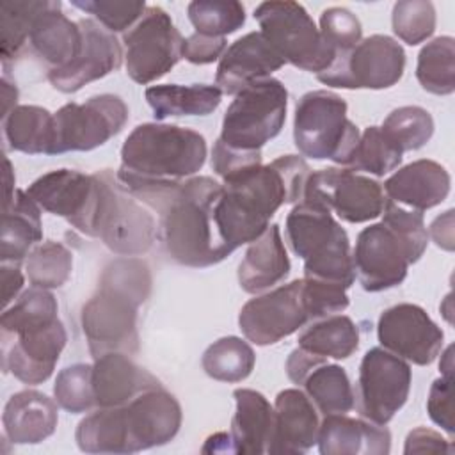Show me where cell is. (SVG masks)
Instances as JSON below:
<instances>
[{
    "label": "cell",
    "instance_id": "cell-1",
    "mask_svg": "<svg viewBox=\"0 0 455 455\" xmlns=\"http://www.w3.org/2000/svg\"><path fill=\"white\" fill-rule=\"evenodd\" d=\"M309 174L302 156L283 155L224 183L213 217L228 251L259 238L283 204L299 203Z\"/></svg>",
    "mask_w": 455,
    "mask_h": 455
},
{
    "label": "cell",
    "instance_id": "cell-2",
    "mask_svg": "<svg viewBox=\"0 0 455 455\" xmlns=\"http://www.w3.org/2000/svg\"><path fill=\"white\" fill-rule=\"evenodd\" d=\"M149 267L132 256L110 261L100 277L98 291L82 307V331L96 359L108 352H139V306L151 293Z\"/></svg>",
    "mask_w": 455,
    "mask_h": 455
},
{
    "label": "cell",
    "instance_id": "cell-3",
    "mask_svg": "<svg viewBox=\"0 0 455 455\" xmlns=\"http://www.w3.org/2000/svg\"><path fill=\"white\" fill-rule=\"evenodd\" d=\"M222 185L210 176L185 180L160 212L164 247L176 263L204 268L224 261L231 252L224 245L213 210Z\"/></svg>",
    "mask_w": 455,
    "mask_h": 455
},
{
    "label": "cell",
    "instance_id": "cell-4",
    "mask_svg": "<svg viewBox=\"0 0 455 455\" xmlns=\"http://www.w3.org/2000/svg\"><path fill=\"white\" fill-rule=\"evenodd\" d=\"M206 140L190 128L144 123L132 130L121 148L117 180L180 183L201 171Z\"/></svg>",
    "mask_w": 455,
    "mask_h": 455
},
{
    "label": "cell",
    "instance_id": "cell-5",
    "mask_svg": "<svg viewBox=\"0 0 455 455\" xmlns=\"http://www.w3.org/2000/svg\"><path fill=\"white\" fill-rule=\"evenodd\" d=\"M284 233L293 254L304 259V277L352 286L350 240L327 208L300 201L288 213Z\"/></svg>",
    "mask_w": 455,
    "mask_h": 455
},
{
    "label": "cell",
    "instance_id": "cell-6",
    "mask_svg": "<svg viewBox=\"0 0 455 455\" xmlns=\"http://www.w3.org/2000/svg\"><path fill=\"white\" fill-rule=\"evenodd\" d=\"M94 178L96 199L87 236L100 238L119 256L148 252L158 235L153 215L119 185L108 169L94 172Z\"/></svg>",
    "mask_w": 455,
    "mask_h": 455
},
{
    "label": "cell",
    "instance_id": "cell-7",
    "mask_svg": "<svg viewBox=\"0 0 455 455\" xmlns=\"http://www.w3.org/2000/svg\"><path fill=\"white\" fill-rule=\"evenodd\" d=\"M357 126L347 117V101L325 89L306 92L295 105L293 140L302 156L332 160L345 167L359 140Z\"/></svg>",
    "mask_w": 455,
    "mask_h": 455
},
{
    "label": "cell",
    "instance_id": "cell-8",
    "mask_svg": "<svg viewBox=\"0 0 455 455\" xmlns=\"http://www.w3.org/2000/svg\"><path fill=\"white\" fill-rule=\"evenodd\" d=\"M254 18L259 32L284 62L315 75L323 73L334 62V52L322 39L304 5L291 0L261 2L254 9Z\"/></svg>",
    "mask_w": 455,
    "mask_h": 455
},
{
    "label": "cell",
    "instance_id": "cell-9",
    "mask_svg": "<svg viewBox=\"0 0 455 455\" xmlns=\"http://www.w3.org/2000/svg\"><path fill=\"white\" fill-rule=\"evenodd\" d=\"M288 91L277 78H265L235 94L228 107L220 140L240 151H261L277 137L286 121Z\"/></svg>",
    "mask_w": 455,
    "mask_h": 455
},
{
    "label": "cell",
    "instance_id": "cell-10",
    "mask_svg": "<svg viewBox=\"0 0 455 455\" xmlns=\"http://www.w3.org/2000/svg\"><path fill=\"white\" fill-rule=\"evenodd\" d=\"M128 116L126 103L116 94L91 96L85 103H66L53 114L50 155L96 149L124 128Z\"/></svg>",
    "mask_w": 455,
    "mask_h": 455
},
{
    "label": "cell",
    "instance_id": "cell-11",
    "mask_svg": "<svg viewBox=\"0 0 455 455\" xmlns=\"http://www.w3.org/2000/svg\"><path fill=\"white\" fill-rule=\"evenodd\" d=\"M183 41L167 11L148 5L142 18L123 36L128 76L142 85L156 82L183 59Z\"/></svg>",
    "mask_w": 455,
    "mask_h": 455
},
{
    "label": "cell",
    "instance_id": "cell-12",
    "mask_svg": "<svg viewBox=\"0 0 455 455\" xmlns=\"http://www.w3.org/2000/svg\"><path fill=\"white\" fill-rule=\"evenodd\" d=\"M411 366L386 348H370L359 364L354 403L363 419L387 425L405 405L411 391Z\"/></svg>",
    "mask_w": 455,
    "mask_h": 455
},
{
    "label": "cell",
    "instance_id": "cell-13",
    "mask_svg": "<svg viewBox=\"0 0 455 455\" xmlns=\"http://www.w3.org/2000/svg\"><path fill=\"white\" fill-rule=\"evenodd\" d=\"M405 52L398 41L384 34L361 39L347 55L336 59L316 78L339 89H387L403 75Z\"/></svg>",
    "mask_w": 455,
    "mask_h": 455
},
{
    "label": "cell",
    "instance_id": "cell-14",
    "mask_svg": "<svg viewBox=\"0 0 455 455\" xmlns=\"http://www.w3.org/2000/svg\"><path fill=\"white\" fill-rule=\"evenodd\" d=\"M386 199L380 183L347 167H327L311 172L302 194V201L320 204L352 224L382 215Z\"/></svg>",
    "mask_w": 455,
    "mask_h": 455
},
{
    "label": "cell",
    "instance_id": "cell-15",
    "mask_svg": "<svg viewBox=\"0 0 455 455\" xmlns=\"http://www.w3.org/2000/svg\"><path fill=\"white\" fill-rule=\"evenodd\" d=\"M309 322L302 279L247 300L238 315L242 334L259 347L274 345Z\"/></svg>",
    "mask_w": 455,
    "mask_h": 455
},
{
    "label": "cell",
    "instance_id": "cell-16",
    "mask_svg": "<svg viewBox=\"0 0 455 455\" xmlns=\"http://www.w3.org/2000/svg\"><path fill=\"white\" fill-rule=\"evenodd\" d=\"M68 341L60 318H52L2 332L4 370L23 384H43L55 370Z\"/></svg>",
    "mask_w": 455,
    "mask_h": 455
},
{
    "label": "cell",
    "instance_id": "cell-17",
    "mask_svg": "<svg viewBox=\"0 0 455 455\" xmlns=\"http://www.w3.org/2000/svg\"><path fill=\"white\" fill-rule=\"evenodd\" d=\"M377 338L380 345L418 366L432 364L444 343V332L416 304L403 302L387 307L379 316Z\"/></svg>",
    "mask_w": 455,
    "mask_h": 455
},
{
    "label": "cell",
    "instance_id": "cell-18",
    "mask_svg": "<svg viewBox=\"0 0 455 455\" xmlns=\"http://www.w3.org/2000/svg\"><path fill=\"white\" fill-rule=\"evenodd\" d=\"M352 263L361 286L375 293L402 284L412 259L403 242L384 222H377L357 235Z\"/></svg>",
    "mask_w": 455,
    "mask_h": 455
},
{
    "label": "cell",
    "instance_id": "cell-19",
    "mask_svg": "<svg viewBox=\"0 0 455 455\" xmlns=\"http://www.w3.org/2000/svg\"><path fill=\"white\" fill-rule=\"evenodd\" d=\"M78 25L82 30L80 53L68 66L48 71V82L53 89L66 94L117 71L124 59L123 48L112 32L89 18L78 20Z\"/></svg>",
    "mask_w": 455,
    "mask_h": 455
},
{
    "label": "cell",
    "instance_id": "cell-20",
    "mask_svg": "<svg viewBox=\"0 0 455 455\" xmlns=\"http://www.w3.org/2000/svg\"><path fill=\"white\" fill-rule=\"evenodd\" d=\"M128 453L167 444L181 427V407L162 386L148 389L123 405Z\"/></svg>",
    "mask_w": 455,
    "mask_h": 455
},
{
    "label": "cell",
    "instance_id": "cell-21",
    "mask_svg": "<svg viewBox=\"0 0 455 455\" xmlns=\"http://www.w3.org/2000/svg\"><path fill=\"white\" fill-rule=\"evenodd\" d=\"M27 194L39 204V208L64 217L75 229L87 233L92 204L96 199L94 174H84L73 169H55L27 188Z\"/></svg>",
    "mask_w": 455,
    "mask_h": 455
},
{
    "label": "cell",
    "instance_id": "cell-22",
    "mask_svg": "<svg viewBox=\"0 0 455 455\" xmlns=\"http://www.w3.org/2000/svg\"><path fill=\"white\" fill-rule=\"evenodd\" d=\"M284 64L261 32H249L231 43L219 59L215 84L226 94H238L251 84L270 78Z\"/></svg>",
    "mask_w": 455,
    "mask_h": 455
},
{
    "label": "cell",
    "instance_id": "cell-23",
    "mask_svg": "<svg viewBox=\"0 0 455 455\" xmlns=\"http://www.w3.org/2000/svg\"><path fill=\"white\" fill-rule=\"evenodd\" d=\"M318 412L300 389H283L274 403L272 437L267 453H306L318 439Z\"/></svg>",
    "mask_w": 455,
    "mask_h": 455
},
{
    "label": "cell",
    "instance_id": "cell-24",
    "mask_svg": "<svg viewBox=\"0 0 455 455\" xmlns=\"http://www.w3.org/2000/svg\"><path fill=\"white\" fill-rule=\"evenodd\" d=\"M156 377L137 366L128 354L108 352L92 363V393L96 407H121L140 393L160 387Z\"/></svg>",
    "mask_w": 455,
    "mask_h": 455
},
{
    "label": "cell",
    "instance_id": "cell-25",
    "mask_svg": "<svg viewBox=\"0 0 455 455\" xmlns=\"http://www.w3.org/2000/svg\"><path fill=\"white\" fill-rule=\"evenodd\" d=\"M450 185L451 178L441 164L421 158L393 172L384 183V192L396 204L425 212L448 197Z\"/></svg>",
    "mask_w": 455,
    "mask_h": 455
},
{
    "label": "cell",
    "instance_id": "cell-26",
    "mask_svg": "<svg viewBox=\"0 0 455 455\" xmlns=\"http://www.w3.org/2000/svg\"><path fill=\"white\" fill-rule=\"evenodd\" d=\"M316 444L322 455H386L391 450V434L386 425L327 414L320 423Z\"/></svg>",
    "mask_w": 455,
    "mask_h": 455
},
{
    "label": "cell",
    "instance_id": "cell-27",
    "mask_svg": "<svg viewBox=\"0 0 455 455\" xmlns=\"http://www.w3.org/2000/svg\"><path fill=\"white\" fill-rule=\"evenodd\" d=\"M59 421L57 403L41 391L14 393L2 414L4 435L14 444H37L50 437Z\"/></svg>",
    "mask_w": 455,
    "mask_h": 455
},
{
    "label": "cell",
    "instance_id": "cell-28",
    "mask_svg": "<svg viewBox=\"0 0 455 455\" xmlns=\"http://www.w3.org/2000/svg\"><path fill=\"white\" fill-rule=\"evenodd\" d=\"M291 263L281 238L277 224H270L265 233L251 242L238 265V284L247 293H259L288 277Z\"/></svg>",
    "mask_w": 455,
    "mask_h": 455
},
{
    "label": "cell",
    "instance_id": "cell-29",
    "mask_svg": "<svg viewBox=\"0 0 455 455\" xmlns=\"http://www.w3.org/2000/svg\"><path fill=\"white\" fill-rule=\"evenodd\" d=\"M233 398L236 402V411L231 419L229 435L235 453H267L272 437L274 407L259 391L247 387L235 389Z\"/></svg>",
    "mask_w": 455,
    "mask_h": 455
},
{
    "label": "cell",
    "instance_id": "cell-30",
    "mask_svg": "<svg viewBox=\"0 0 455 455\" xmlns=\"http://www.w3.org/2000/svg\"><path fill=\"white\" fill-rule=\"evenodd\" d=\"M62 4L44 11L34 23L28 44L32 50L52 66V69L64 68L76 59L82 48V30L78 21H71L60 12Z\"/></svg>",
    "mask_w": 455,
    "mask_h": 455
},
{
    "label": "cell",
    "instance_id": "cell-31",
    "mask_svg": "<svg viewBox=\"0 0 455 455\" xmlns=\"http://www.w3.org/2000/svg\"><path fill=\"white\" fill-rule=\"evenodd\" d=\"M41 240L43 222L39 204L27 194V190H16L12 203L4 208L2 217V263H20Z\"/></svg>",
    "mask_w": 455,
    "mask_h": 455
},
{
    "label": "cell",
    "instance_id": "cell-32",
    "mask_svg": "<svg viewBox=\"0 0 455 455\" xmlns=\"http://www.w3.org/2000/svg\"><path fill=\"white\" fill-rule=\"evenodd\" d=\"M156 119L180 116H208L222 100V91L208 84L149 85L144 92Z\"/></svg>",
    "mask_w": 455,
    "mask_h": 455
},
{
    "label": "cell",
    "instance_id": "cell-33",
    "mask_svg": "<svg viewBox=\"0 0 455 455\" xmlns=\"http://www.w3.org/2000/svg\"><path fill=\"white\" fill-rule=\"evenodd\" d=\"M5 148L27 155H50L53 114L37 105H18L2 119Z\"/></svg>",
    "mask_w": 455,
    "mask_h": 455
},
{
    "label": "cell",
    "instance_id": "cell-34",
    "mask_svg": "<svg viewBox=\"0 0 455 455\" xmlns=\"http://www.w3.org/2000/svg\"><path fill=\"white\" fill-rule=\"evenodd\" d=\"M299 347L316 357L347 359L359 347V329L345 315H331L315 322L299 334Z\"/></svg>",
    "mask_w": 455,
    "mask_h": 455
},
{
    "label": "cell",
    "instance_id": "cell-35",
    "mask_svg": "<svg viewBox=\"0 0 455 455\" xmlns=\"http://www.w3.org/2000/svg\"><path fill=\"white\" fill-rule=\"evenodd\" d=\"M75 439L85 453H128L123 405L98 407L78 423Z\"/></svg>",
    "mask_w": 455,
    "mask_h": 455
},
{
    "label": "cell",
    "instance_id": "cell-36",
    "mask_svg": "<svg viewBox=\"0 0 455 455\" xmlns=\"http://www.w3.org/2000/svg\"><path fill=\"white\" fill-rule=\"evenodd\" d=\"M302 386L313 405L323 414H347L354 407V389L345 368L320 363L304 377Z\"/></svg>",
    "mask_w": 455,
    "mask_h": 455
},
{
    "label": "cell",
    "instance_id": "cell-37",
    "mask_svg": "<svg viewBox=\"0 0 455 455\" xmlns=\"http://www.w3.org/2000/svg\"><path fill=\"white\" fill-rule=\"evenodd\" d=\"M203 370L219 382H242L256 364L252 347L238 336H224L213 341L203 354Z\"/></svg>",
    "mask_w": 455,
    "mask_h": 455
},
{
    "label": "cell",
    "instance_id": "cell-38",
    "mask_svg": "<svg viewBox=\"0 0 455 455\" xmlns=\"http://www.w3.org/2000/svg\"><path fill=\"white\" fill-rule=\"evenodd\" d=\"M55 0H4L0 2V52L2 60L16 57L28 43L36 20Z\"/></svg>",
    "mask_w": 455,
    "mask_h": 455
},
{
    "label": "cell",
    "instance_id": "cell-39",
    "mask_svg": "<svg viewBox=\"0 0 455 455\" xmlns=\"http://www.w3.org/2000/svg\"><path fill=\"white\" fill-rule=\"evenodd\" d=\"M416 78L427 92L437 96L455 91V39L451 36L435 37L421 48Z\"/></svg>",
    "mask_w": 455,
    "mask_h": 455
},
{
    "label": "cell",
    "instance_id": "cell-40",
    "mask_svg": "<svg viewBox=\"0 0 455 455\" xmlns=\"http://www.w3.org/2000/svg\"><path fill=\"white\" fill-rule=\"evenodd\" d=\"M403 153L384 135L380 126H368L348 156L345 167L357 172L384 176L402 164Z\"/></svg>",
    "mask_w": 455,
    "mask_h": 455
},
{
    "label": "cell",
    "instance_id": "cell-41",
    "mask_svg": "<svg viewBox=\"0 0 455 455\" xmlns=\"http://www.w3.org/2000/svg\"><path fill=\"white\" fill-rule=\"evenodd\" d=\"M384 135L402 151L423 148L434 135V119L430 112L418 105L395 108L382 123Z\"/></svg>",
    "mask_w": 455,
    "mask_h": 455
},
{
    "label": "cell",
    "instance_id": "cell-42",
    "mask_svg": "<svg viewBox=\"0 0 455 455\" xmlns=\"http://www.w3.org/2000/svg\"><path fill=\"white\" fill-rule=\"evenodd\" d=\"M187 12L196 32L210 37H226L245 23V7L236 0H194Z\"/></svg>",
    "mask_w": 455,
    "mask_h": 455
},
{
    "label": "cell",
    "instance_id": "cell-43",
    "mask_svg": "<svg viewBox=\"0 0 455 455\" xmlns=\"http://www.w3.org/2000/svg\"><path fill=\"white\" fill-rule=\"evenodd\" d=\"M25 268L32 286L44 290L60 288L71 275L73 254L62 243L48 240L32 249Z\"/></svg>",
    "mask_w": 455,
    "mask_h": 455
},
{
    "label": "cell",
    "instance_id": "cell-44",
    "mask_svg": "<svg viewBox=\"0 0 455 455\" xmlns=\"http://www.w3.org/2000/svg\"><path fill=\"white\" fill-rule=\"evenodd\" d=\"M55 402L71 414L87 412L96 407L92 393V364L76 363L62 368L53 384Z\"/></svg>",
    "mask_w": 455,
    "mask_h": 455
},
{
    "label": "cell",
    "instance_id": "cell-45",
    "mask_svg": "<svg viewBox=\"0 0 455 455\" xmlns=\"http://www.w3.org/2000/svg\"><path fill=\"white\" fill-rule=\"evenodd\" d=\"M393 32L403 43L416 46L435 30V7L428 0H400L393 5Z\"/></svg>",
    "mask_w": 455,
    "mask_h": 455
},
{
    "label": "cell",
    "instance_id": "cell-46",
    "mask_svg": "<svg viewBox=\"0 0 455 455\" xmlns=\"http://www.w3.org/2000/svg\"><path fill=\"white\" fill-rule=\"evenodd\" d=\"M57 299L44 288L25 290L12 306L5 307L0 318L2 332H12L23 325L57 318Z\"/></svg>",
    "mask_w": 455,
    "mask_h": 455
},
{
    "label": "cell",
    "instance_id": "cell-47",
    "mask_svg": "<svg viewBox=\"0 0 455 455\" xmlns=\"http://www.w3.org/2000/svg\"><path fill=\"white\" fill-rule=\"evenodd\" d=\"M380 222H384L403 242L412 263L423 256L428 243V231L425 228L423 212L407 210L391 199H386Z\"/></svg>",
    "mask_w": 455,
    "mask_h": 455
},
{
    "label": "cell",
    "instance_id": "cell-48",
    "mask_svg": "<svg viewBox=\"0 0 455 455\" xmlns=\"http://www.w3.org/2000/svg\"><path fill=\"white\" fill-rule=\"evenodd\" d=\"M320 36L336 59L347 55L361 39L363 27L354 12L345 7H329L320 16ZM334 59V60H336Z\"/></svg>",
    "mask_w": 455,
    "mask_h": 455
},
{
    "label": "cell",
    "instance_id": "cell-49",
    "mask_svg": "<svg viewBox=\"0 0 455 455\" xmlns=\"http://www.w3.org/2000/svg\"><path fill=\"white\" fill-rule=\"evenodd\" d=\"M73 7L94 14L108 32L130 30L148 9L140 0H73Z\"/></svg>",
    "mask_w": 455,
    "mask_h": 455
},
{
    "label": "cell",
    "instance_id": "cell-50",
    "mask_svg": "<svg viewBox=\"0 0 455 455\" xmlns=\"http://www.w3.org/2000/svg\"><path fill=\"white\" fill-rule=\"evenodd\" d=\"M302 281H304V300H306L311 322L341 313L348 307L347 288L334 283L309 279V277H304Z\"/></svg>",
    "mask_w": 455,
    "mask_h": 455
},
{
    "label": "cell",
    "instance_id": "cell-51",
    "mask_svg": "<svg viewBox=\"0 0 455 455\" xmlns=\"http://www.w3.org/2000/svg\"><path fill=\"white\" fill-rule=\"evenodd\" d=\"M258 165H261V151H240L226 146L220 139L215 140L212 149V169L224 183Z\"/></svg>",
    "mask_w": 455,
    "mask_h": 455
},
{
    "label": "cell",
    "instance_id": "cell-52",
    "mask_svg": "<svg viewBox=\"0 0 455 455\" xmlns=\"http://www.w3.org/2000/svg\"><path fill=\"white\" fill-rule=\"evenodd\" d=\"M451 384L453 379L441 375L430 386L427 398V411L430 419L439 425L448 435H453V407H451Z\"/></svg>",
    "mask_w": 455,
    "mask_h": 455
},
{
    "label": "cell",
    "instance_id": "cell-53",
    "mask_svg": "<svg viewBox=\"0 0 455 455\" xmlns=\"http://www.w3.org/2000/svg\"><path fill=\"white\" fill-rule=\"evenodd\" d=\"M226 52V37H210L194 32L183 41L181 57L192 64H212Z\"/></svg>",
    "mask_w": 455,
    "mask_h": 455
},
{
    "label": "cell",
    "instance_id": "cell-54",
    "mask_svg": "<svg viewBox=\"0 0 455 455\" xmlns=\"http://www.w3.org/2000/svg\"><path fill=\"white\" fill-rule=\"evenodd\" d=\"M453 446L439 432L418 427L407 434L403 453H451Z\"/></svg>",
    "mask_w": 455,
    "mask_h": 455
},
{
    "label": "cell",
    "instance_id": "cell-55",
    "mask_svg": "<svg viewBox=\"0 0 455 455\" xmlns=\"http://www.w3.org/2000/svg\"><path fill=\"white\" fill-rule=\"evenodd\" d=\"M327 359L323 357H316L306 350H302L300 347H297L286 359V373H288V379L293 382V384H302L304 377L311 371V368H315L316 364L323 363Z\"/></svg>",
    "mask_w": 455,
    "mask_h": 455
},
{
    "label": "cell",
    "instance_id": "cell-56",
    "mask_svg": "<svg viewBox=\"0 0 455 455\" xmlns=\"http://www.w3.org/2000/svg\"><path fill=\"white\" fill-rule=\"evenodd\" d=\"M0 281H2V299L4 307H9L14 299H18V293L23 288V274L18 267V263H2L0 267Z\"/></svg>",
    "mask_w": 455,
    "mask_h": 455
},
{
    "label": "cell",
    "instance_id": "cell-57",
    "mask_svg": "<svg viewBox=\"0 0 455 455\" xmlns=\"http://www.w3.org/2000/svg\"><path fill=\"white\" fill-rule=\"evenodd\" d=\"M428 235L437 247L444 251H453V210H448L443 215L435 217L430 224Z\"/></svg>",
    "mask_w": 455,
    "mask_h": 455
},
{
    "label": "cell",
    "instance_id": "cell-58",
    "mask_svg": "<svg viewBox=\"0 0 455 455\" xmlns=\"http://www.w3.org/2000/svg\"><path fill=\"white\" fill-rule=\"evenodd\" d=\"M201 451L203 453H235L231 435L226 432H217V434L210 435L206 439L204 446L201 448Z\"/></svg>",
    "mask_w": 455,
    "mask_h": 455
},
{
    "label": "cell",
    "instance_id": "cell-59",
    "mask_svg": "<svg viewBox=\"0 0 455 455\" xmlns=\"http://www.w3.org/2000/svg\"><path fill=\"white\" fill-rule=\"evenodd\" d=\"M18 100V89H16V82H12L9 78L7 73H4L2 76V103H4V110H2V119L14 108Z\"/></svg>",
    "mask_w": 455,
    "mask_h": 455
},
{
    "label": "cell",
    "instance_id": "cell-60",
    "mask_svg": "<svg viewBox=\"0 0 455 455\" xmlns=\"http://www.w3.org/2000/svg\"><path fill=\"white\" fill-rule=\"evenodd\" d=\"M5 164V199H4V208H7L11 203H12V197H14V172H12V165L11 162L5 158L4 160Z\"/></svg>",
    "mask_w": 455,
    "mask_h": 455
},
{
    "label": "cell",
    "instance_id": "cell-61",
    "mask_svg": "<svg viewBox=\"0 0 455 455\" xmlns=\"http://www.w3.org/2000/svg\"><path fill=\"white\" fill-rule=\"evenodd\" d=\"M443 359H444V363L443 361L439 363V370L443 371V375L451 377V370H453V366H451V347L446 348V352L443 354Z\"/></svg>",
    "mask_w": 455,
    "mask_h": 455
}]
</instances>
